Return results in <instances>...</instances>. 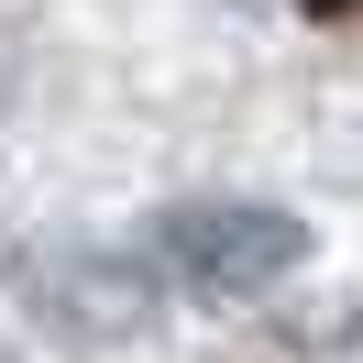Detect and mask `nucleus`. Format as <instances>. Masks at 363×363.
<instances>
[{"instance_id":"f03ea898","label":"nucleus","mask_w":363,"mask_h":363,"mask_svg":"<svg viewBox=\"0 0 363 363\" xmlns=\"http://www.w3.org/2000/svg\"><path fill=\"white\" fill-rule=\"evenodd\" d=\"M11 286L67 341H133V330L165 319V264L133 253V242H33L23 264H11Z\"/></svg>"},{"instance_id":"20e7f679","label":"nucleus","mask_w":363,"mask_h":363,"mask_svg":"<svg viewBox=\"0 0 363 363\" xmlns=\"http://www.w3.org/2000/svg\"><path fill=\"white\" fill-rule=\"evenodd\" d=\"M297 11H308V23H352L363 0H297Z\"/></svg>"},{"instance_id":"f257e3e1","label":"nucleus","mask_w":363,"mask_h":363,"mask_svg":"<svg viewBox=\"0 0 363 363\" xmlns=\"http://www.w3.org/2000/svg\"><path fill=\"white\" fill-rule=\"evenodd\" d=\"M143 253L199 297H264L308 264V220L275 199H177V209H155Z\"/></svg>"},{"instance_id":"7ed1b4c3","label":"nucleus","mask_w":363,"mask_h":363,"mask_svg":"<svg viewBox=\"0 0 363 363\" xmlns=\"http://www.w3.org/2000/svg\"><path fill=\"white\" fill-rule=\"evenodd\" d=\"M23 89V23H0V99Z\"/></svg>"}]
</instances>
